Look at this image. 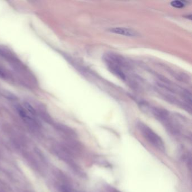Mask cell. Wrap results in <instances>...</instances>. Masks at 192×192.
Masks as SVG:
<instances>
[{"mask_svg":"<svg viewBox=\"0 0 192 192\" xmlns=\"http://www.w3.org/2000/svg\"><path fill=\"white\" fill-rule=\"evenodd\" d=\"M137 126L142 135L149 143L159 151H165L166 148L165 143L162 138L156 132H155L150 127L143 122H139Z\"/></svg>","mask_w":192,"mask_h":192,"instance_id":"1","label":"cell"},{"mask_svg":"<svg viewBox=\"0 0 192 192\" xmlns=\"http://www.w3.org/2000/svg\"><path fill=\"white\" fill-rule=\"evenodd\" d=\"M104 60L111 72L123 80L126 79L125 70L126 65L120 57L112 54H107L104 58Z\"/></svg>","mask_w":192,"mask_h":192,"instance_id":"2","label":"cell"},{"mask_svg":"<svg viewBox=\"0 0 192 192\" xmlns=\"http://www.w3.org/2000/svg\"><path fill=\"white\" fill-rule=\"evenodd\" d=\"M109 32L114 34L127 36V37H136L138 36V33L130 28L124 27H114L109 29Z\"/></svg>","mask_w":192,"mask_h":192,"instance_id":"3","label":"cell"},{"mask_svg":"<svg viewBox=\"0 0 192 192\" xmlns=\"http://www.w3.org/2000/svg\"><path fill=\"white\" fill-rule=\"evenodd\" d=\"M15 107L18 114L24 122H25L28 124H31V125L34 123V120L32 118L31 115L29 114L27 112V110L24 109V108L20 105H16Z\"/></svg>","mask_w":192,"mask_h":192,"instance_id":"4","label":"cell"},{"mask_svg":"<svg viewBox=\"0 0 192 192\" xmlns=\"http://www.w3.org/2000/svg\"><path fill=\"white\" fill-rule=\"evenodd\" d=\"M24 109L27 110V112L29 114H31V116H36V113H37L36 110L31 104H29L28 102H25L24 103Z\"/></svg>","mask_w":192,"mask_h":192,"instance_id":"5","label":"cell"},{"mask_svg":"<svg viewBox=\"0 0 192 192\" xmlns=\"http://www.w3.org/2000/svg\"><path fill=\"white\" fill-rule=\"evenodd\" d=\"M185 1H172L171 2V5L175 8H182L184 7L185 6Z\"/></svg>","mask_w":192,"mask_h":192,"instance_id":"6","label":"cell"},{"mask_svg":"<svg viewBox=\"0 0 192 192\" xmlns=\"http://www.w3.org/2000/svg\"><path fill=\"white\" fill-rule=\"evenodd\" d=\"M7 77L8 76L7 73L0 67V78L3 80H6L7 78Z\"/></svg>","mask_w":192,"mask_h":192,"instance_id":"7","label":"cell"},{"mask_svg":"<svg viewBox=\"0 0 192 192\" xmlns=\"http://www.w3.org/2000/svg\"><path fill=\"white\" fill-rule=\"evenodd\" d=\"M106 192H121L117 190V189L112 187H108L106 188Z\"/></svg>","mask_w":192,"mask_h":192,"instance_id":"8","label":"cell"},{"mask_svg":"<svg viewBox=\"0 0 192 192\" xmlns=\"http://www.w3.org/2000/svg\"><path fill=\"white\" fill-rule=\"evenodd\" d=\"M62 191L63 192H72L69 188L67 187H63L62 189Z\"/></svg>","mask_w":192,"mask_h":192,"instance_id":"9","label":"cell"}]
</instances>
